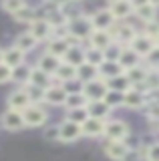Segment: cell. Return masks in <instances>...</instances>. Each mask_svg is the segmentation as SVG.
<instances>
[{
  "instance_id": "6da1fadb",
  "label": "cell",
  "mask_w": 159,
  "mask_h": 161,
  "mask_svg": "<svg viewBox=\"0 0 159 161\" xmlns=\"http://www.w3.org/2000/svg\"><path fill=\"white\" fill-rule=\"evenodd\" d=\"M93 24H91V16L83 14V16L74 18V20H69L67 22V38L71 44H79L83 40H87L93 32Z\"/></svg>"
},
{
  "instance_id": "7a4b0ae2",
  "label": "cell",
  "mask_w": 159,
  "mask_h": 161,
  "mask_svg": "<svg viewBox=\"0 0 159 161\" xmlns=\"http://www.w3.org/2000/svg\"><path fill=\"white\" fill-rule=\"evenodd\" d=\"M109 32H111L113 40L117 44H121V47H129L133 42V38L137 36V28L133 24H129L127 20L125 22H115V26L109 30Z\"/></svg>"
},
{
  "instance_id": "3957f363",
  "label": "cell",
  "mask_w": 159,
  "mask_h": 161,
  "mask_svg": "<svg viewBox=\"0 0 159 161\" xmlns=\"http://www.w3.org/2000/svg\"><path fill=\"white\" fill-rule=\"evenodd\" d=\"M22 119H24V127H44L48 121V113L42 109V105H28L22 111Z\"/></svg>"
},
{
  "instance_id": "277c9868",
  "label": "cell",
  "mask_w": 159,
  "mask_h": 161,
  "mask_svg": "<svg viewBox=\"0 0 159 161\" xmlns=\"http://www.w3.org/2000/svg\"><path fill=\"white\" fill-rule=\"evenodd\" d=\"M129 125L123 119H109L105 123V133L103 137H107V141H125L129 137Z\"/></svg>"
},
{
  "instance_id": "5b68a950",
  "label": "cell",
  "mask_w": 159,
  "mask_h": 161,
  "mask_svg": "<svg viewBox=\"0 0 159 161\" xmlns=\"http://www.w3.org/2000/svg\"><path fill=\"white\" fill-rule=\"evenodd\" d=\"M83 137V131H81V125L74 123V121L64 117L61 123H58V141L63 143H74Z\"/></svg>"
},
{
  "instance_id": "8992f818",
  "label": "cell",
  "mask_w": 159,
  "mask_h": 161,
  "mask_svg": "<svg viewBox=\"0 0 159 161\" xmlns=\"http://www.w3.org/2000/svg\"><path fill=\"white\" fill-rule=\"evenodd\" d=\"M107 91H109L107 89V83L101 77L81 85V93L87 97V101H103V99H105V95H107Z\"/></svg>"
},
{
  "instance_id": "52a82bcc",
  "label": "cell",
  "mask_w": 159,
  "mask_h": 161,
  "mask_svg": "<svg viewBox=\"0 0 159 161\" xmlns=\"http://www.w3.org/2000/svg\"><path fill=\"white\" fill-rule=\"evenodd\" d=\"M28 32H30L32 36L36 38V42H48V40L52 38V34H54V28L51 26V22H48L44 16H38V18L30 24Z\"/></svg>"
},
{
  "instance_id": "ba28073f",
  "label": "cell",
  "mask_w": 159,
  "mask_h": 161,
  "mask_svg": "<svg viewBox=\"0 0 159 161\" xmlns=\"http://www.w3.org/2000/svg\"><path fill=\"white\" fill-rule=\"evenodd\" d=\"M115 22L117 20L113 18V14H111L109 8H99L91 14V24H93L95 30H111L115 26Z\"/></svg>"
},
{
  "instance_id": "9c48e42d",
  "label": "cell",
  "mask_w": 159,
  "mask_h": 161,
  "mask_svg": "<svg viewBox=\"0 0 159 161\" xmlns=\"http://www.w3.org/2000/svg\"><path fill=\"white\" fill-rule=\"evenodd\" d=\"M69 91L64 85H57L52 83L51 87L44 91V103L52 105V107H64V101H67Z\"/></svg>"
},
{
  "instance_id": "30bf717a",
  "label": "cell",
  "mask_w": 159,
  "mask_h": 161,
  "mask_svg": "<svg viewBox=\"0 0 159 161\" xmlns=\"http://www.w3.org/2000/svg\"><path fill=\"white\" fill-rule=\"evenodd\" d=\"M131 147L125 143V141H107L105 145V155L111 161H125Z\"/></svg>"
},
{
  "instance_id": "8fae6325",
  "label": "cell",
  "mask_w": 159,
  "mask_h": 161,
  "mask_svg": "<svg viewBox=\"0 0 159 161\" xmlns=\"http://www.w3.org/2000/svg\"><path fill=\"white\" fill-rule=\"evenodd\" d=\"M111 10L113 18L117 20V22H125L127 18L133 16V12H135V6L131 4V0H119V2H113L107 6Z\"/></svg>"
},
{
  "instance_id": "7c38bea8",
  "label": "cell",
  "mask_w": 159,
  "mask_h": 161,
  "mask_svg": "<svg viewBox=\"0 0 159 161\" xmlns=\"http://www.w3.org/2000/svg\"><path fill=\"white\" fill-rule=\"evenodd\" d=\"M147 97L143 91H139L135 87H131L127 93H123V107L127 109H145Z\"/></svg>"
},
{
  "instance_id": "4fadbf2b",
  "label": "cell",
  "mask_w": 159,
  "mask_h": 161,
  "mask_svg": "<svg viewBox=\"0 0 159 161\" xmlns=\"http://www.w3.org/2000/svg\"><path fill=\"white\" fill-rule=\"evenodd\" d=\"M105 123L107 121H101V119H95V117H87V121L81 125L83 137H89V139L103 137V133H105Z\"/></svg>"
},
{
  "instance_id": "5bb4252c",
  "label": "cell",
  "mask_w": 159,
  "mask_h": 161,
  "mask_svg": "<svg viewBox=\"0 0 159 161\" xmlns=\"http://www.w3.org/2000/svg\"><path fill=\"white\" fill-rule=\"evenodd\" d=\"M129 48H133L141 58H145L147 54L155 48V40H151L147 34H143V32H137V36L133 38V42L129 44Z\"/></svg>"
},
{
  "instance_id": "9a60e30c",
  "label": "cell",
  "mask_w": 159,
  "mask_h": 161,
  "mask_svg": "<svg viewBox=\"0 0 159 161\" xmlns=\"http://www.w3.org/2000/svg\"><path fill=\"white\" fill-rule=\"evenodd\" d=\"M54 83L57 85H64L67 87V83H77V67H73V64H67L63 60L61 64H58L57 73H54Z\"/></svg>"
},
{
  "instance_id": "2e32d148",
  "label": "cell",
  "mask_w": 159,
  "mask_h": 161,
  "mask_svg": "<svg viewBox=\"0 0 159 161\" xmlns=\"http://www.w3.org/2000/svg\"><path fill=\"white\" fill-rule=\"evenodd\" d=\"M0 123L6 131H22L24 129V119L20 111H10L8 109L6 113L0 117Z\"/></svg>"
},
{
  "instance_id": "e0dca14e",
  "label": "cell",
  "mask_w": 159,
  "mask_h": 161,
  "mask_svg": "<svg viewBox=\"0 0 159 161\" xmlns=\"http://www.w3.org/2000/svg\"><path fill=\"white\" fill-rule=\"evenodd\" d=\"M6 105H8V109L10 111H22L30 105V101H28L26 97V93H24V89L22 87H18V89H14L10 95H8V99H6Z\"/></svg>"
},
{
  "instance_id": "ac0fdd59",
  "label": "cell",
  "mask_w": 159,
  "mask_h": 161,
  "mask_svg": "<svg viewBox=\"0 0 159 161\" xmlns=\"http://www.w3.org/2000/svg\"><path fill=\"white\" fill-rule=\"evenodd\" d=\"M85 109H87L89 117H95V119H101V121H109L111 119V111H113L105 101H89Z\"/></svg>"
},
{
  "instance_id": "d6986e66",
  "label": "cell",
  "mask_w": 159,
  "mask_h": 161,
  "mask_svg": "<svg viewBox=\"0 0 159 161\" xmlns=\"http://www.w3.org/2000/svg\"><path fill=\"white\" fill-rule=\"evenodd\" d=\"M69 47H71V42H69L67 36H52L47 42V50H44V53H48V54H52V57L63 60V57H64V53H67Z\"/></svg>"
},
{
  "instance_id": "ffe728a7",
  "label": "cell",
  "mask_w": 159,
  "mask_h": 161,
  "mask_svg": "<svg viewBox=\"0 0 159 161\" xmlns=\"http://www.w3.org/2000/svg\"><path fill=\"white\" fill-rule=\"evenodd\" d=\"M58 12L64 16V20H74L83 16V0H69V2L58 4Z\"/></svg>"
},
{
  "instance_id": "44dd1931",
  "label": "cell",
  "mask_w": 159,
  "mask_h": 161,
  "mask_svg": "<svg viewBox=\"0 0 159 161\" xmlns=\"http://www.w3.org/2000/svg\"><path fill=\"white\" fill-rule=\"evenodd\" d=\"M89 47L91 48H99V50H105L109 44H113V36L109 30H93L91 36L87 38Z\"/></svg>"
},
{
  "instance_id": "7402d4cb",
  "label": "cell",
  "mask_w": 159,
  "mask_h": 161,
  "mask_svg": "<svg viewBox=\"0 0 159 161\" xmlns=\"http://www.w3.org/2000/svg\"><path fill=\"white\" fill-rule=\"evenodd\" d=\"M85 48L87 47H83L81 42H79V44H71V47L67 48V53H64L63 60L67 64H73V67H81V64L85 63Z\"/></svg>"
},
{
  "instance_id": "603a6c76",
  "label": "cell",
  "mask_w": 159,
  "mask_h": 161,
  "mask_svg": "<svg viewBox=\"0 0 159 161\" xmlns=\"http://www.w3.org/2000/svg\"><path fill=\"white\" fill-rule=\"evenodd\" d=\"M54 83V79L51 75H47L44 70L32 67L30 69V77H28V85H34V87H41V89H48Z\"/></svg>"
},
{
  "instance_id": "cb8c5ba5",
  "label": "cell",
  "mask_w": 159,
  "mask_h": 161,
  "mask_svg": "<svg viewBox=\"0 0 159 161\" xmlns=\"http://www.w3.org/2000/svg\"><path fill=\"white\" fill-rule=\"evenodd\" d=\"M61 63H63L61 58L52 57V54H48V53H42L41 58H38V63H36V69H41L47 75L54 77V73H57V69H58V64H61Z\"/></svg>"
},
{
  "instance_id": "d4e9b609",
  "label": "cell",
  "mask_w": 159,
  "mask_h": 161,
  "mask_svg": "<svg viewBox=\"0 0 159 161\" xmlns=\"http://www.w3.org/2000/svg\"><path fill=\"white\" fill-rule=\"evenodd\" d=\"M24 57H26V54H24L20 48H16V47L12 44V47L4 48V54H2V63L14 69V67H18V64H24Z\"/></svg>"
},
{
  "instance_id": "484cf974",
  "label": "cell",
  "mask_w": 159,
  "mask_h": 161,
  "mask_svg": "<svg viewBox=\"0 0 159 161\" xmlns=\"http://www.w3.org/2000/svg\"><path fill=\"white\" fill-rule=\"evenodd\" d=\"M141 63H143V58L139 57L135 50L129 48V47H123V53H121V57H119V64L123 67V70H129V69L137 67V64H141Z\"/></svg>"
},
{
  "instance_id": "4316f807",
  "label": "cell",
  "mask_w": 159,
  "mask_h": 161,
  "mask_svg": "<svg viewBox=\"0 0 159 161\" xmlns=\"http://www.w3.org/2000/svg\"><path fill=\"white\" fill-rule=\"evenodd\" d=\"M125 70H123V67L119 63H115V60H105L103 64H99V77H101L103 80H109L113 77H119V75H123Z\"/></svg>"
},
{
  "instance_id": "83f0119b",
  "label": "cell",
  "mask_w": 159,
  "mask_h": 161,
  "mask_svg": "<svg viewBox=\"0 0 159 161\" xmlns=\"http://www.w3.org/2000/svg\"><path fill=\"white\" fill-rule=\"evenodd\" d=\"M147 73H149V69L145 67V63H141V64H137V67L125 70V77L129 79V83H131L133 87H141L145 77H147Z\"/></svg>"
},
{
  "instance_id": "f1b7e54d",
  "label": "cell",
  "mask_w": 159,
  "mask_h": 161,
  "mask_svg": "<svg viewBox=\"0 0 159 161\" xmlns=\"http://www.w3.org/2000/svg\"><path fill=\"white\" fill-rule=\"evenodd\" d=\"M99 79V69L95 64H89V63H83L81 67H77V83H89V80H95Z\"/></svg>"
},
{
  "instance_id": "f546056e",
  "label": "cell",
  "mask_w": 159,
  "mask_h": 161,
  "mask_svg": "<svg viewBox=\"0 0 159 161\" xmlns=\"http://www.w3.org/2000/svg\"><path fill=\"white\" fill-rule=\"evenodd\" d=\"M87 103H89L87 97L81 93V89H79V91H69L67 101H64V107H67V111H71V109H85Z\"/></svg>"
},
{
  "instance_id": "4dcf8cb0",
  "label": "cell",
  "mask_w": 159,
  "mask_h": 161,
  "mask_svg": "<svg viewBox=\"0 0 159 161\" xmlns=\"http://www.w3.org/2000/svg\"><path fill=\"white\" fill-rule=\"evenodd\" d=\"M133 16L139 18L143 24L145 22H151V20H157V6H153V4H143V6H137L135 12H133Z\"/></svg>"
},
{
  "instance_id": "1f68e13d",
  "label": "cell",
  "mask_w": 159,
  "mask_h": 161,
  "mask_svg": "<svg viewBox=\"0 0 159 161\" xmlns=\"http://www.w3.org/2000/svg\"><path fill=\"white\" fill-rule=\"evenodd\" d=\"M36 44H38V42H36V38H34L32 34L28 32V30H26V32H22V34H18L16 40H14V47L20 48L24 54L30 53V50H34V48H36Z\"/></svg>"
},
{
  "instance_id": "d6a6232c",
  "label": "cell",
  "mask_w": 159,
  "mask_h": 161,
  "mask_svg": "<svg viewBox=\"0 0 159 161\" xmlns=\"http://www.w3.org/2000/svg\"><path fill=\"white\" fill-rule=\"evenodd\" d=\"M143 93H153V91H159V69H149L145 80H143L141 87H135Z\"/></svg>"
},
{
  "instance_id": "836d02e7",
  "label": "cell",
  "mask_w": 159,
  "mask_h": 161,
  "mask_svg": "<svg viewBox=\"0 0 159 161\" xmlns=\"http://www.w3.org/2000/svg\"><path fill=\"white\" fill-rule=\"evenodd\" d=\"M105 83H107V89L109 91H117V93H127V91L133 87V85L129 83V79L125 77V73L119 75V77H113V79L105 80Z\"/></svg>"
},
{
  "instance_id": "e575fe53",
  "label": "cell",
  "mask_w": 159,
  "mask_h": 161,
  "mask_svg": "<svg viewBox=\"0 0 159 161\" xmlns=\"http://www.w3.org/2000/svg\"><path fill=\"white\" fill-rule=\"evenodd\" d=\"M30 69L26 63L24 64H18V67L12 69V83H16L18 87H24V85H28V77H30Z\"/></svg>"
},
{
  "instance_id": "d590c367",
  "label": "cell",
  "mask_w": 159,
  "mask_h": 161,
  "mask_svg": "<svg viewBox=\"0 0 159 161\" xmlns=\"http://www.w3.org/2000/svg\"><path fill=\"white\" fill-rule=\"evenodd\" d=\"M14 16V20L16 22H22V24H32L34 20L38 18V12H36V8L34 6H24V8H20L16 14H12Z\"/></svg>"
},
{
  "instance_id": "8d00e7d4",
  "label": "cell",
  "mask_w": 159,
  "mask_h": 161,
  "mask_svg": "<svg viewBox=\"0 0 159 161\" xmlns=\"http://www.w3.org/2000/svg\"><path fill=\"white\" fill-rule=\"evenodd\" d=\"M24 93H26L30 105H42L44 103V91L47 89H41V87H34V85H24Z\"/></svg>"
},
{
  "instance_id": "74e56055",
  "label": "cell",
  "mask_w": 159,
  "mask_h": 161,
  "mask_svg": "<svg viewBox=\"0 0 159 161\" xmlns=\"http://www.w3.org/2000/svg\"><path fill=\"white\" fill-rule=\"evenodd\" d=\"M85 63L95 64V67L99 69V64L105 63V54H103V50H99V48H91V47H87V48H85Z\"/></svg>"
},
{
  "instance_id": "f35d334b",
  "label": "cell",
  "mask_w": 159,
  "mask_h": 161,
  "mask_svg": "<svg viewBox=\"0 0 159 161\" xmlns=\"http://www.w3.org/2000/svg\"><path fill=\"white\" fill-rule=\"evenodd\" d=\"M0 6H2L4 12H8V14H16L20 8L26 6V0H2V2H0Z\"/></svg>"
},
{
  "instance_id": "ab89813d",
  "label": "cell",
  "mask_w": 159,
  "mask_h": 161,
  "mask_svg": "<svg viewBox=\"0 0 159 161\" xmlns=\"http://www.w3.org/2000/svg\"><path fill=\"white\" fill-rule=\"evenodd\" d=\"M123 53V47L121 44H117L115 40H113V44H109V47L103 50V54H105V60H115V63H119V57H121Z\"/></svg>"
},
{
  "instance_id": "60d3db41",
  "label": "cell",
  "mask_w": 159,
  "mask_h": 161,
  "mask_svg": "<svg viewBox=\"0 0 159 161\" xmlns=\"http://www.w3.org/2000/svg\"><path fill=\"white\" fill-rule=\"evenodd\" d=\"M103 101H105L111 109L123 107V93H117V91H107V95H105V99H103Z\"/></svg>"
},
{
  "instance_id": "b9f144b4",
  "label": "cell",
  "mask_w": 159,
  "mask_h": 161,
  "mask_svg": "<svg viewBox=\"0 0 159 161\" xmlns=\"http://www.w3.org/2000/svg\"><path fill=\"white\" fill-rule=\"evenodd\" d=\"M145 117L149 119V123H157L159 125V101L145 105Z\"/></svg>"
},
{
  "instance_id": "7bdbcfd3",
  "label": "cell",
  "mask_w": 159,
  "mask_h": 161,
  "mask_svg": "<svg viewBox=\"0 0 159 161\" xmlns=\"http://www.w3.org/2000/svg\"><path fill=\"white\" fill-rule=\"evenodd\" d=\"M143 34H147L151 40H155L157 42V38H159V20H151V22H145L143 24V30H141Z\"/></svg>"
},
{
  "instance_id": "ee69618b",
  "label": "cell",
  "mask_w": 159,
  "mask_h": 161,
  "mask_svg": "<svg viewBox=\"0 0 159 161\" xmlns=\"http://www.w3.org/2000/svg\"><path fill=\"white\" fill-rule=\"evenodd\" d=\"M87 117H89L87 109H71V111H67V119H71V121H74V123H79V125L85 123Z\"/></svg>"
},
{
  "instance_id": "f6af8a7d",
  "label": "cell",
  "mask_w": 159,
  "mask_h": 161,
  "mask_svg": "<svg viewBox=\"0 0 159 161\" xmlns=\"http://www.w3.org/2000/svg\"><path fill=\"white\" fill-rule=\"evenodd\" d=\"M143 63H145L147 69H159V47H157V44H155V48L143 58Z\"/></svg>"
},
{
  "instance_id": "bcb514c9",
  "label": "cell",
  "mask_w": 159,
  "mask_h": 161,
  "mask_svg": "<svg viewBox=\"0 0 159 161\" xmlns=\"http://www.w3.org/2000/svg\"><path fill=\"white\" fill-rule=\"evenodd\" d=\"M145 161H159V141H153V143L147 145Z\"/></svg>"
},
{
  "instance_id": "7dc6e473",
  "label": "cell",
  "mask_w": 159,
  "mask_h": 161,
  "mask_svg": "<svg viewBox=\"0 0 159 161\" xmlns=\"http://www.w3.org/2000/svg\"><path fill=\"white\" fill-rule=\"evenodd\" d=\"M6 83H12V67L0 63V85H6Z\"/></svg>"
},
{
  "instance_id": "c3c4849f",
  "label": "cell",
  "mask_w": 159,
  "mask_h": 161,
  "mask_svg": "<svg viewBox=\"0 0 159 161\" xmlns=\"http://www.w3.org/2000/svg\"><path fill=\"white\" fill-rule=\"evenodd\" d=\"M42 135H44V139H48V141H58V125H51V127H47Z\"/></svg>"
},
{
  "instance_id": "681fc988",
  "label": "cell",
  "mask_w": 159,
  "mask_h": 161,
  "mask_svg": "<svg viewBox=\"0 0 159 161\" xmlns=\"http://www.w3.org/2000/svg\"><path fill=\"white\" fill-rule=\"evenodd\" d=\"M147 2H149V0H131V4H133L135 8H137V6H143V4H147Z\"/></svg>"
},
{
  "instance_id": "f907efd6",
  "label": "cell",
  "mask_w": 159,
  "mask_h": 161,
  "mask_svg": "<svg viewBox=\"0 0 159 161\" xmlns=\"http://www.w3.org/2000/svg\"><path fill=\"white\" fill-rule=\"evenodd\" d=\"M48 2H54V4H63V2H69V0H48Z\"/></svg>"
},
{
  "instance_id": "816d5d0a",
  "label": "cell",
  "mask_w": 159,
  "mask_h": 161,
  "mask_svg": "<svg viewBox=\"0 0 159 161\" xmlns=\"http://www.w3.org/2000/svg\"><path fill=\"white\" fill-rule=\"evenodd\" d=\"M149 4H153V6H157V8H159V0H149Z\"/></svg>"
},
{
  "instance_id": "f5cc1de1",
  "label": "cell",
  "mask_w": 159,
  "mask_h": 161,
  "mask_svg": "<svg viewBox=\"0 0 159 161\" xmlns=\"http://www.w3.org/2000/svg\"><path fill=\"white\" fill-rule=\"evenodd\" d=\"M2 54H4V48L0 47V63H2Z\"/></svg>"
},
{
  "instance_id": "db71d44e",
  "label": "cell",
  "mask_w": 159,
  "mask_h": 161,
  "mask_svg": "<svg viewBox=\"0 0 159 161\" xmlns=\"http://www.w3.org/2000/svg\"><path fill=\"white\" fill-rule=\"evenodd\" d=\"M107 2H109V4H113V2H119V0H107Z\"/></svg>"
},
{
  "instance_id": "11a10c76",
  "label": "cell",
  "mask_w": 159,
  "mask_h": 161,
  "mask_svg": "<svg viewBox=\"0 0 159 161\" xmlns=\"http://www.w3.org/2000/svg\"><path fill=\"white\" fill-rule=\"evenodd\" d=\"M155 44H157V47H159V38H157V42H155Z\"/></svg>"
}]
</instances>
